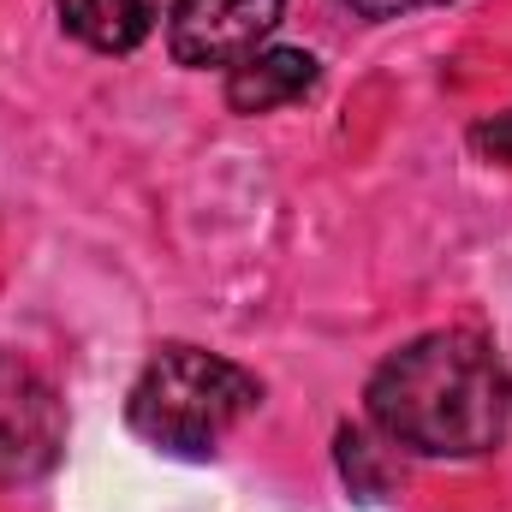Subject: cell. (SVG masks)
I'll return each instance as SVG.
<instances>
[{"label":"cell","mask_w":512,"mask_h":512,"mask_svg":"<svg viewBox=\"0 0 512 512\" xmlns=\"http://www.w3.org/2000/svg\"><path fill=\"white\" fill-rule=\"evenodd\" d=\"M352 6L358 18H399V12H417V6H447V0H340Z\"/></svg>","instance_id":"9c48e42d"},{"label":"cell","mask_w":512,"mask_h":512,"mask_svg":"<svg viewBox=\"0 0 512 512\" xmlns=\"http://www.w3.org/2000/svg\"><path fill=\"white\" fill-rule=\"evenodd\" d=\"M54 6L60 24L96 54H131L161 18V0H54Z\"/></svg>","instance_id":"8992f818"},{"label":"cell","mask_w":512,"mask_h":512,"mask_svg":"<svg viewBox=\"0 0 512 512\" xmlns=\"http://www.w3.org/2000/svg\"><path fill=\"white\" fill-rule=\"evenodd\" d=\"M322 66L304 48H256L239 66H227V108L233 114H274L286 102H304L316 90Z\"/></svg>","instance_id":"5b68a950"},{"label":"cell","mask_w":512,"mask_h":512,"mask_svg":"<svg viewBox=\"0 0 512 512\" xmlns=\"http://www.w3.org/2000/svg\"><path fill=\"white\" fill-rule=\"evenodd\" d=\"M66 447V405L54 382L24 364L18 352H0V483L24 489L60 465Z\"/></svg>","instance_id":"3957f363"},{"label":"cell","mask_w":512,"mask_h":512,"mask_svg":"<svg viewBox=\"0 0 512 512\" xmlns=\"http://www.w3.org/2000/svg\"><path fill=\"white\" fill-rule=\"evenodd\" d=\"M340 471H346V483H358L364 495H382L387 489L382 465H376V441H370L364 429H340Z\"/></svg>","instance_id":"52a82bcc"},{"label":"cell","mask_w":512,"mask_h":512,"mask_svg":"<svg viewBox=\"0 0 512 512\" xmlns=\"http://www.w3.org/2000/svg\"><path fill=\"white\" fill-rule=\"evenodd\" d=\"M370 423L423 459H483L512 429V376L471 328L417 334L370 376Z\"/></svg>","instance_id":"6da1fadb"},{"label":"cell","mask_w":512,"mask_h":512,"mask_svg":"<svg viewBox=\"0 0 512 512\" xmlns=\"http://www.w3.org/2000/svg\"><path fill=\"white\" fill-rule=\"evenodd\" d=\"M286 0H173L167 48L179 66H239L256 42L280 24Z\"/></svg>","instance_id":"277c9868"},{"label":"cell","mask_w":512,"mask_h":512,"mask_svg":"<svg viewBox=\"0 0 512 512\" xmlns=\"http://www.w3.org/2000/svg\"><path fill=\"white\" fill-rule=\"evenodd\" d=\"M471 149H477L483 161H501V167H512V108H507V114H495V120H483V126L471 131Z\"/></svg>","instance_id":"ba28073f"},{"label":"cell","mask_w":512,"mask_h":512,"mask_svg":"<svg viewBox=\"0 0 512 512\" xmlns=\"http://www.w3.org/2000/svg\"><path fill=\"white\" fill-rule=\"evenodd\" d=\"M262 405V382L245 364L203 346H161L131 382L126 423L161 453L209 459Z\"/></svg>","instance_id":"7a4b0ae2"}]
</instances>
